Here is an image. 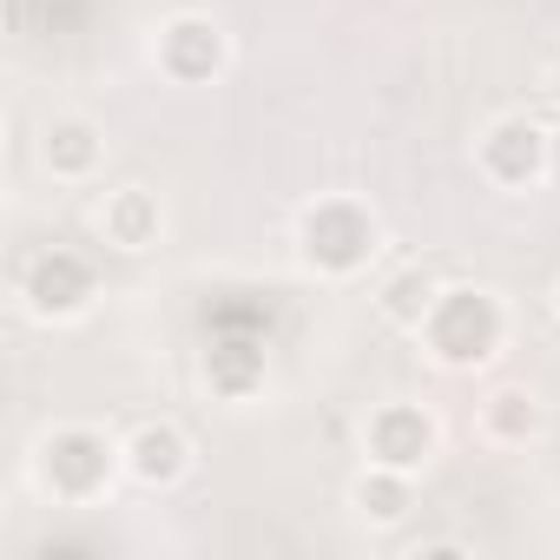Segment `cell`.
I'll return each instance as SVG.
<instances>
[{
	"label": "cell",
	"instance_id": "6da1fadb",
	"mask_svg": "<svg viewBox=\"0 0 560 560\" xmlns=\"http://www.w3.org/2000/svg\"><path fill=\"white\" fill-rule=\"evenodd\" d=\"M34 488L54 508H93L113 494V481L126 475V435L100 429V422H54L34 455H27Z\"/></svg>",
	"mask_w": 560,
	"mask_h": 560
},
{
	"label": "cell",
	"instance_id": "7a4b0ae2",
	"mask_svg": "<svg viewBox=\"0 0 560 560\" xmlns=\"http://www.w3.org/2000/svg\"><path fill=\"white\" fill-rule=\"evenodd\" d=\"M298 264L311 277H324V284H350V277H363L376 257H383V218L350 198V191H324L298 211Z\"/></svg>",
	"mask_w": 560,
	"mask_h": 560
},
{
	"label": "cell",
	"instance_id": "3957f363",
	"mask_svg": "<svg viewBox=\"0 0 560 560\" xmlns=\"http://www.w3.org/2000/svg\"><path fill=\"white\" fill-rule=\"evenodd\" d=\"M416 337H422V350H429L435 370H455V376L488 370L508 350V304L488 284H448Z\"/></svg>",
	"mask_w": 560,
	"mask_h": 560
},
{
	"label": "cell",
	"instance_id": "277c9868",
	"mask_svg": "<svg viewBox=\"0 0 560 560\" xmlns=\"http://www.w3.org/2000/svg\"><path fill=\"white\" fill-rule=\"evenodd\" d=\"M475 172L494 191H534V185H547V126L534 113H494L475 132Z\"/></svg>",
	"mask_w": 560,
	"mask_h": 560
},
{
	"label": "cell",
	"instance_id": "5b68a950",
	"mask_svg": "<svg viewBox=\"0 0 560 560\" xmlns=\"http://www.w3.org/2000/svg\"><path fill=\"white\" fill-rule=\"evenodd\" d=\"M93 298H100V277H93V264H86L80 250H67V244H47V250L21 270V311H27L34 324H80V317L93 311Z\"/></svg>",
	"mask_w": 560,
	"mask_h": 560
},
{
	"label": "cell",
	"instance_id": "8992f818",
	"mask_svg": "<svg viewBox=\"0 0 560 560\" xmlns=\"http://www.w3.org/2000/svg\"><path fill=\"white\" fill-rule=\"evenodd\" d=\"M442 448V422L429 402H409V396H389L363 416V462H383V468H409L422 475Z\"/></svg>",
	"mask_w": 560,
	"mask_h": 560
},
{
	"label": "cell",
	"instance_id": "52a82bcc",
	"mask_svg": "<svg viewBox=\"0 0 560 560\" xmlns=\"http://www.w3.org/2000/svg\"><path fill=\"white\" fill-rule=\"evenodd\" d=\"M152 67H159V80H172V86H211V80H224V67H231V34H224L211 14H172V21L152 34Z\"/></svg>",
	"mask_w": 560,
	"mask_h": 560
},
{
	"label": "cell",
	"instance_id": "ba28073f",
	"mask_svg": "<svg viewBox=\"0 0 560 560\" xmlns=\"http://www.w3.org/2000/svg\"><path fill=\"white\" fill-rule=\"evenodd\" d=\"M93 231L106 237V250L145 257V250L165 244V198H159L152 185H113V191H100V205H93Z\"/></svg>",
	"mask_w": 560,
	"mask_h": 560
},
{
	"label": "cell",
	"instance_id": "9c48e42d",
	"mask_svg": "<svg viewBox=\"0 0 560 560\" xmlns=\"http://www.w3.org/2000/svg\"><path fill=\"white\" fill-rule=\"evenodd\" d=\"M34 152H40V172L54 185H93L100 165H106V126L86 119V113H54L40 126Z\"/></svg>",
	"mask_w": 560,
	"mask_h": 560
},
{
	"label": "cell",
	"instance_id": "30bf717a",
	"mask_svg": "<svg viewBox=\"0 0 560 560\" xmlns=\"http://www.w3.org/2000/svg\"><path fill=\"white\" fill-rule=\"evenodd\" d=\"M191 475V435L172 416H145L126 429V481H139L145 494H165Z\"/></svg>",
	"mask_w": 560,
	"mask_h": 560
},
{
	"label": "cell",
	"instance_id": "8fae6325",
	"mask_svg": "<svg viewBox=\"0 0 560 560\" xmlns=\"http://www.w3.org/2000/svg\"><path fill=\"white\" fill-rule=\"evenodd\" d=\"M475 435H481L488 448H527V442H540V435H547V402H540V389H527V383H494V389L475 402Z\"/></svg>",
	"mask_w": 560,
	"mask_h": 560
},
{
	"label": "cell",
	"instance_id": "7c38bea8",
	"mask_svg": "<svg viewBox=\"0 0 560 560\" xmlns=\"http://www.w3.org/2000/svg\"><path fill=\"white\" fill-rule=\"evenodd\" d=\"M350 514L376 534L402 527L416 514V475L409 468H383V462H363V475L350 481Z\"/></svg>",
	"mask_w": 560,
	"mask_h": 560
},
{
	"label": "cell",
	"instance_id": "4fadbf2b",
	"mask_svg": "<svg viewBox=\"0 0 560 560\" xmlns=\"http://www.w3.org/2000/svg\"><path fill=\"white\" fill-rule=\"evenodd\" d=\"M198 370H205V389H211L218 402H231V409H244V402H250V396H264V383H270L264 350H257V343H244V337L211 343Z\"/></svg>",
	"mask_w": 560,
	"mask_h": 560
},
{
	"label": "cell",
	"instance_id": "5bb4252c",
	"mask_svg": "<svg viewBox=\"0 0 560 560\" xmlns=\"http://www.w3.org/2000/svg\"><path fill=\"white\" fill-rule=\"evenodd\" d=\"M448 284H442V270L435 264H402V270H389L383 284H376V311H383V324H396V330H422L429 324V311H435V298H442Z\"/></svg>",
	"mask_w": 560,
	"mask_h": 560
},
{
	"label": "cell",
	"instance_id": "9a60e30c",
	"mask_svg": "<svg viewBox=\"0 0 560 560\" xmlns=\"http://www.w3.org/2000/svg\"><path fill=\"white\" fill-rule=\"evenodd\" d=\"M409 553L429 560V553H468V547H462V540H422V547H409Z\"/></svg>",
	"mask_w": 560,
	"mask_h": 560
},
{
	"label": "cell",
	"instance_id": "2e32d148",
	"mask_svg": "<svg viewBox=\"0 0 560 560\" xmlns=\"http://www.w3.org/2000/svg\"><path fill=\"white\" fill-rule=\"evenodd\" d=\"M547 185H560V126L547 132Z\"/></svg>",
	"mask_w": 560,
	"mask_h": 560
},
{
	"label": "cell",
	"instance_id": "e0dca14e",
	"mask_svg": "<svg viewBox=\"0 0 560 560\" xmlns=\"http://www.w3.org/2000/svg\"><path fill=\"white\" fill-rule=\"evenodd\" d=\"M540 93H547V100H553V106H560V60H553V67H547V73H540Z\"/></svg>",
	"mask_w": 560,
	"mask_h": 560
},
{
	"label": "cell",
	"instance_id": "ac0fdd59",
	"mask_svg": "<svg viewBox=\"0 0 560 560\" xmlns=\"http://www.w3.org/2000/svg\"><path fill=\"white\" fill-rule=\"evenodd\" d=\"M553 317H560V284H553Z\"/></svg>",
	"mask_w": 560,
	"mask_h": 560
}]
</instances>
